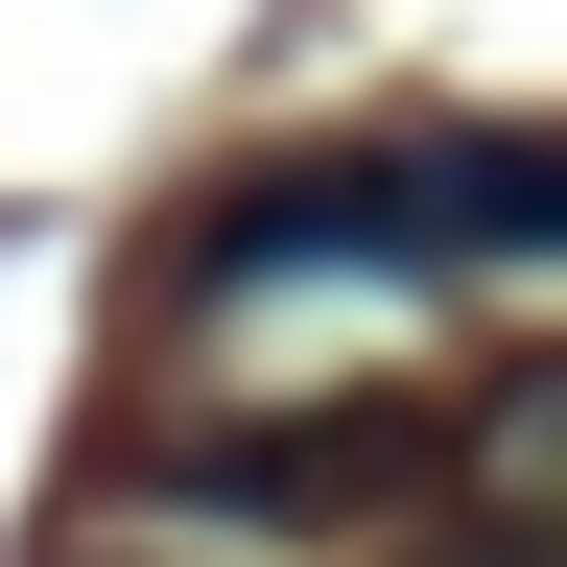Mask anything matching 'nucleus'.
<instances>
[{"instance_id":"f257e3e1","label":"nucleus","mask_w":567,"mask_h":567,"mask_svg":"<svg viewBox=\"0 0 567 567\" xmlns=\"http://www.w3.org/2000/svg\"><path fill=\"white\" fill-rule=\"evenodd\" d=\"M308 260H567V142L544 118H473V142H284V166H237L189 213V284L237 308V284H308Z\"/></svg>"},{"instance_id":"20e7f679","label":"nucleus","mask_w":567,"mask_h":567,"mask_svg":"<svg viewBox=\"0 0 567 567\" xmlns=\"http://www.w3.org/2000/svg\"><path fill=\"white\" fill-rule=\"evenodd\" d=\"M402 567H567L544 520H473V544H402Z\"/></svg>"},{"instance_id":"7ed1b4c3","label":"nucleus","mask_w":567,"mask_h":567,"mask_svg":"<svg viewBox=\"0 0 567 567\" xmlns=\"http://www.w3.org/2000/svg\"><path fill=\"white\" fill-rule=\"evenodd\" d=\"M473 450H496V496H520V520L567 544V354H520V379L473 402Z\"/></svg>"},{"instance_id":"f03ea898","label":"nucleus","mask_w":567,"mask_h":567,"mask_svg":"<svg viewBox=\"0 0 567 567\" xmlns=\"http://www.w3.org/2000/svg\"><path fill=\"white\" fill-rule=\"evenodd\" d=\"M402 425H189L166 496H213V520H331V496H379Z\"/></svg>"}]
</instances>
